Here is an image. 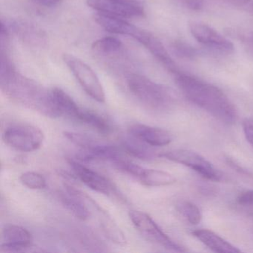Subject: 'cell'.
<instances>
[{"label": "cell", "instance_id": "17", "mask_svg": "<svg viewBox=\"0 0 253 253\" xmlns=\"http://www.w3.org/2000/svg\"><path fill=\"white\" fill-rule=\"evenodd\" d=\"M66 189L69 194L60 195V200L63 207L79 220L84 221L88 220L91 213L86 204L83 201L81 192L71 186H67Z\"/></svg>", "mask_w": 253, "mask_h": 253}, {"label": "cell", "instance_id": "21", "mask_svg": "<svg viewBox=\"0 0 253 253\" xmlns=\"http://www.w3.org/2000/svg\"><path fill=\"white\" fill-rule=\"evenodd\" d=\"M122 148L128 155L143 161H150L156 157L149 145L131 135L123 140Z\"/></svg>", "mask_w": 253, "mask_h": 253}, {"label": "cell", "instance_id": "15", "mask_svg": "<svg viewBox=\"0 0 253 253\" xmlns=\"http://www.w3.org/2000/svg\"><path fill=\"white\" fill-rule=\"evenodd\" d=\"M128 132L130 135L150 146H167L173 140L172 134L168 131L146 124H132L128 128Z\"/></svg>", "mask_w": 253, "mask_h": 253}, {"label": "cell", "instance_id": "6", "mask_svg": "<svg viewBox=\"0 0 253 253\" xmlns=\"http://www.w3.org/2000/svg\"><path fill=\"white\" fill-rule=\"evenodd\" d=\"M63 61L67 65L84 91L96 101L105 103L106 94L97 74L85 62L72 54L63 55Z\"/></svg>", "mask_w": 253, "mask_h": 253}, {"label": "cell", "instance_id": "3", "mask_svg": "<svg viewBox=\"0 0 253 253\" xmlns=\"http://www.w3.org/2000/svg\"><path fill=\"white\" fill-rule=\"evenodd\" d=\"M128 89L134 97L149 110L166 112L175 105L172 91L161 84L138 74H131L127 79Z\"/></svg>", "mask_w": 253, "mask_h": 253}, {"label": "cell", "instance_id": "30", "mask_svg": "<svg viewBox=\"0 0 253 253\" xmlns=\"http://www.w3.org/2000/svg\"><path fill=\"white\" fill-rule=\"evenodd\" d=\"M237 201L241 205L253 207V190L246 191L240 194Z\"/></svg>", "mask_w": 253, "mask_h": 253}, {"label": "cell", "instance_id": "8", "mask_svg": "<svg viewBox=\"0 0 253 253\" xmlns=\"http://www.w3.org/2000/svg\"><path fill=\"white\" fill-rule=\"evenodd\" d=\"M129 217L136 229L148 241L171 251H186L183 247L171 240L149 214L143 211L132 210L130 211Z\"/></svg>", "mask_w": 253, "mask_h": 253}, {"label": "cell", "instance_id": "7", "mask_svg": "<svg viewBox=\"0 0 253 253\" xmlns=\"http://www.w3.org/2000/svg\"><path fill=\"white\" fill-rule=\"evenodd\" d=\"M63 134L69 141L84 151L83 159L85 161L105 160L112 162L123 157L121 149L113 145L97 141L89 136L79 133L65 131Z\"/></svg>", "mask_w": 253, "mask_h": 253}, {"label": "cell", "instance_id": "32", "mask_svg": "<svg viewBox=\"0 0 253 253\" xmlns=\"http://www.w3.org/2000/svg\"><path fill=\"white\" fill-rule=\"evenodd\" d=\"M244 9L248 12L253 14V0H249L246 6L244 7Z\"/></svg>", "mask_w": 253, "mask_h": 253}, {"label": "cell", "instance_id": "4", "mask_svg": "<svg viewBox=\"0 0 253 253\" xmlns=\"http://www.w3.org/2000/svg\"><path fill=\"white\" fill-rule=\"evenodd\" d=\"M5 143L22 152H32L41 147L45 135L38 127L31 124L17 123L8 125L2 134Z\"/></svg>", "mask_w": 253, "mask_h": 253}, {"label": "cell", "instance_id": "23", "mask_svg": "<svg viewBox=\"0 0 253 253\" xmlns=\"http://www.w3.org/2000/svg\"><path fill=\"white\" fill-rule=\"evenodd\" d=\"M122 48V42L113 37H105L94 41L92 50L97 54L109 55L118 52Z\"/></svg>", "mask_w": 253, "mask_h": 253}, {"label": "cell", "instance_id": "12", "mask_svg": "<svg viewBox=\"0 0 253 253\" xmlns=\"http://www.w3.org/2000/svg\"><path fill=\"white\" fill-rule=\"evenodd\" d=\"M9 33L17 35L25 43L32 46H43L46 42L45 32L37 26L22 20H2Z\"/></svg>", "mask_w": 253, "mask_h": 253}, {"label": "cell", "instance_id": "10", "mask_svg": "<svg viewBox=\"0 0 253 253\" xmlns=\"http://www.w3.org/2000/svg\"><path fill=\"white\" fill-rule=\"evenodd\" d=\"M189 30L193 38L201 45L221 54L234 52V45L226 37L204 23L193 22L189 25Z\"/></svg>", "mask_w": 253, "mask_h": 253}, {"label": "cell", "instance_id": "33", "mask_svg": "<svg viewBox=\"0 0 253 253\" xmlns=\"http://www.w3.org/2000/svg\"><path fill=\"white\" fill-rule=\"evenodd\" d=\"M252 40H253V35H252Z\"/></svg>", "mask_w": 253, "mask_h": 253}, {"label": "cell", "instance_id": "31", "mask_svg": "<svg viewBox=\"0 0 253 253\" xmlns=\"http://www.w3.org/2000/svg\"><path fill=\"white\" fill-rule=\"evenodd\" d=\"M35 5L45 8H53L60 5L63 0H31Z\"/></svg>", "mask_w": 253, "mask_h": 253}, {"label": "cell", "instance_id": "14", "mask_svg": "<svg viewBox=\"0 0 253 253\" xmlns=\"http://www.w3.org/2000/svg\"><path fill=\"white\" fill-rule=\"evenodd\" d=\"M1 251L21 252L32 247L33 238L26 228L17 225H6L2 229Z\"/></svg>", "mask_w": 253, "mask_h": 253}, {"label": "cell", "instance_id": "5", "mask_svg": "<svg viewBox=\"0 0 253 253\" xmlns=\"http://www.w3.org/2000/svg\"><path fill=\"white\" fill-rule=\"evenodd\" d=\"M158 156L186 166L207 180L218 182L223 178L221 172L212 164L194 151L174 149L158 154Z\"/></svg>", "mask_w": 253, "mask_h": 253}, {"label": "cell", "instance_id": "28", "mask_svg": "<svg viewBox=\"0 0 253 253\" xmlns=\"http://www.w3.org/2000/svg\"><path fill=\"white\" fill-rule=\"evenodd\" d=\"M175 1L180 6L190 11H201L204 8L203 0H175Z\"/></svg>", "mask_w": 253, "mask_h": 253}, {"label": "cell", "instance_id": "27", "mask_svg": "<svg viewBox=\"0 0 253 253\" xmlns=\"http://www.w3.org/2000/svg\"><path fill=\"white\" fill-rule=\"evenodd\" d=\"M171 48L175 55L180 58L193 60L198 55V51L194 47L183 41H177L173 42Z\"/></svg>", "mask_w": 253, "mask_h": 253}, {"label": "cell", "instance_id": "1", "mask_svg": "<svg viewBox=\"0 0 253 253\" xmlns=\"http://www.w3.org/2000/svg\"><path fill=\"white\" fill-rule=\"evenodd\" d=\"M0 87L12 101L50 118H59L51 90L16 70L9 48H0Z\"/></svg>", "mask_w": 253, "mask_h": 253}, {"label": "cell", "instance_id": "26", "mask_svg": "<svg viewBox=\"0 0 253 253\" xmlns=\"http://www.w3.org/2000/svg\"><path fill=\"white\" fill-rule=\"evenodd\" d=\"M20 181L31 189H42L46 186V180L42 174L35 171H27L20 176Z\"/></svg>", "mask_w": 253, "mask_h": 253}, {"label": "cell", "instance_id": "13", "mask_svg": "<svg viewBox=\"0 0 253 253\" xmlns=\"http://www.w3.org/2000/svg\"><path fill=\"white\" fill-rule=\"evenodd\" d=\"M134 39L141 43L145 48L149 50V52L171 73L175 74L180 72L175 62L171 58L162 42L153 34L147 31L140 29L138 35Z\"/></svg>", "mask_w": 253, "mask_h": 253}, {"label": "cell", "instance_id": "24", "mask_svg": "<svg viewBox=\"0 0 253 253\" xmlns=\"http://www.w3.org/2000/svg\"><path fill=\"white\" fill-rule=\"evenodd\" d=\"M177 211L191 224L198 225L202 220V214L198 206L189 201H180L176 204Z\"/></svg>", "mask_w": 253, "mask_h": 253}, {"label": "cell", "instance_id": "19", "mask_svg": "<svg viewBox=\"0 0 253 253\" xmlns=\"http://www.w3.org/2000/svg\"><path fill=\"white\" fill-rule=\"evenodd\" d=\"M74 121L81 123L94 128L100 134L108 135L113 131L109 120L94 111L80 108Z\"/></svg>", "mask_w": 253, "mask_h": 253}, {"label": "cell", "instance_id": "9", "mask_svg": "<svg viewBox=\"0 0 253 253\" xmlns=\"http://www.w3.org/2000/svg\"><path fill=\"white\" fill-rule=\"evenodd\" d=\"M88 5L100 14L121 18H135L145 15L140 0H87Z\"/></svg>", "mask_w": 253, "mask_h": 253}, {"label": "cell", "instance_id": "18", "mask_svg": "<svg viewBox=\"0 0 253 253\" xmlns=\"http://www.w3.org/2000/svg\"><path fill=\"white\" fill-rule=\"evenodd\" d=\"M95 20L102 28L111 33L126 35L134 38L139 30L137 26L115 16L98 13L96 14Z\"/></svg>", "mask_w": 253, "mask_h": 253}, {"label": "cell", "instance_id": "29", "mask_svg": "<svg viewBox=\"0 0 253 253\" xmlns=\"http://www.w3.org/2000/svg\"><path fill=\"white\" fill-rule=\"evenodd\" d=\"M242 127L247 142L253 147V118H246L243 121Z\"/></svg>", "mask_w": 253, "mask_h": 253}, {"label": "cell", "instance_id": "11", "mask_svg": "<svg viewBox=\"0 0 253 253\" xmlns=\"http://www.w3.org/2000/svg\"><path fill=\"white\" fill-rule=\"evenodd\" d=\"M69 164L75 176L90 189L108 196L117 195L116 187L104 176L75 160L69 159Z\"/></svg>", "mask_w": 253, "mask_h": 253}, {"label": "cell", "instance_id": "25", "mask_svg": "<svg viewBox=\"0 0 253 253\" xmlns=\"http://www.w3.org/2000/svg\"><path fill=\"white\" fill-rule=\"evenodd\" d=\"M112 164L117 169L123 171V172L126 173L130 174L136 178L140 179V176L143 174L145 169L137 164H134L131 161L126 159L124 157L118 158L112 161Z\"/></svg>", "mask_w": 253, "mask_h": 253}, {"label": "cell", "instance_id": "2", "mask_svg": "<svg viewBox=\"0 0 253 253\" xmlns=\"http://www.w3.org/2000/svg\"><path fill=\"white\" fill-rule=\"evenodd\" d=\"M174 76L179 89L191 103L221 122L232 124L237 121L235 105L220 88L180 72Z\"/></svg>", "mask_w": 253, "mask_h": 253}, {"label": "cell", "instance_id": "22", "mask_svg": "<svg viewBox=\"0 0 253 253\" xmlns=\"http://www.w3.org/2000/svg\"><path fill=\"white\" fill-rule=\"evenodd\" d=\"M139 180L143 185L149 187L169 186L176 182L175 177L170 173L146 169H145Z\"/></svg>", "mask_w": 253, "mask_h": 253}, {"label": "cell", "instance_id": "20", "mask_svg": "<svg viewBox=\"0 0 253 253\" xmlns=\"http://www.w3.org/2000/svg\"><path fill=\"white\" fill-rule=\"evenodd\" d=\"M51 93L59 117L66 116L74 121L81 107L78 106L67 93L60 88H53Z\"/></svg>", "mask_w": 253, "mask_h": 253}, {"label": "cell", "instance_id": "16", "mask_svg": "<svg viewBox=\"0 0 253 253\" xmlns=\"http://www.w3.org/2000/svg\"><path fill=\"white\" fill-rule=\"evenodd\" d=\"M192 235L206 247L215 253H238L241 252L239 249L213 231L205 229H196L192 232Z\"/></svg>", "mask_w": 253, "mask_h": 253}]
</instances>
